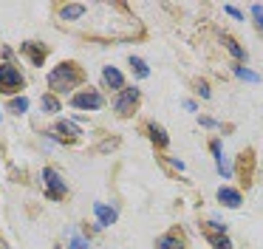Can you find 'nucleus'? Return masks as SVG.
<instances>
[{
    "label": "nucleus",
    "mask_w": 263,
    "mask_h": 249,
    "mask_svg": "<svg viewBox=\"0 0 263 249\" xmlns=\"http://www.w3.org/2000/svg\"><path fill=\"white\" fill-rule=\"evenodd\" d=\"M235 74H238V77L240 79H246V82H260V77H257V74L255 71H249V68H235Z\"/></svg>",
    "instance_id": "6ab92c4d"
},
{
    "label": "nucleus",
    "mask_w": 263,
    "mask_h": 249,
    "mask_svg": "<svg viewBox=\"0 0 263 249\" xmlns=\"http://www.w3.org/2000/svg\"><path fill=\"white\" fill-rule=\"evenodd\" d=\"M223 45H227V51L235 57V60H243V48H240V45L235 43L232 37H223Z\"/></svg>",
    "instance_id": "dca6fc26"
},
{
    "label": "nucleus",
    "mask_w": 263,
    "mask_h": 249,
    "mask_svg": "<svg viewBox=\"0 0 263 249\" xmlns=\"http://www.w3.org/2000/svg\"><path fill=\"white\" fill-rule=\"evenodd\" d=\"M40 105H43V111L46 113H57L60 111V102H57V96H51V94H46L40 99Z\"/></svg>",
    "instance_id": "2eb2a0df"
},
{
    "label": "nucleus",
    "mask_w": 263,
    "mask_h": 249,
    "mask_svg": "<svg viewBox=\"0 0 263 249\" xmlns=\"http://www.w3.org/2000/svg\"><path fill=\"white\" fill-rule=\"evenodd\" d=\"M23 51L31 57V62H34V65H43V60H46V48H40V45H34V43H26Z\"/></svg>",
    "instance_id": "9b49d317"
},
{
    "label": "nucleus",
    "mask_w": 263,
    "mask_h": 249,
    "mask_svg": "<svg viewBox=\"0 0 263 249\" xmlns=\"http://www.w3.org/2000/svg\"><path fill=\"white\" fill-rule=\"evenodd\" d=\"M93 215H97L99 226H110L116 224V209L108 207V204H93Z\"/></svg>",
    "instance_id": "423d86ee"
},
{
    "label": "nucleus",
    "mask_w": 263,
    "mask_h": 249,
    "mask_svg": "<svg viewBox=\"0 0 263 249\" xmlns=\"http://www.w3.org/2000/svg\"><path fill=\"white\" fill-rule=\"evenodd\" d=\"M147 130H150V139L159 141L161 147H167V141H170V139H167V133H164V128H161V124H150Z\"/></svg>",
    "instance_id": "ddd939ff"
},
{
    "label": "nucleus",
    "mask_w": 263,
    "mask_h": 249,
    "mask_svg": "<svg viewBox=\"0 0 263 249\" xmlns=\"http://www.w3.org/2000/svg\"><path fill=\"white\" fill-rule=\"evenodd\" d=\"M9 108H12V111L20 116V113L29 111V99H26V96H17V99H12V105H9Z\"/></svg>",
    "instance_id": "a211bd4d"
},
{
    "label": "nucleus",
    "mask_w": 263,
    "mask_h": 249,
    "mask_svg": "<svg viewBox=\"0 0 263 249\" xmlns=\"http://www.w3.org/2000/svg\"><path fill=\"white\" fill-rule=\"evenodd\" d=\"M71 249H88V241H85V238H82V235H77V232H71Z\"/></svg>",
    "instance_id": "412c9836"
},
{
    "label": "nucleus",
    "mask_w": 263,
    "mask_h": 249,
    "mask_svg": "<svg viewBox=\"0 0 263 249\" xmlns=\"http://www.w3.org/2000/svg\"><path fill=\"white\" fill-rule=\"evenodd\" d=\"M54 130H57V133H63V136H68V139H74V136L80 133V128H77L74 122H57V128H54Z\"/></svg>",
    "instance_id": "4468645a"
},
{
    "label": "nucleus",
    "mask_w": 263,
    "mask_h": 249,
    "mask_svg": "<svg viewBox=\"0 0 263 249\" xmlns=\"http://www.w3.org/2000/svg\"><path fill=\"white\" fill-rule=\"evenodd\" d=\"M252 17H255V26L263 31V6H260V3L252 6Z\"/></svg>",
    "instance_id": "4be33fe9"
},
{
    "label": "nucleus",
    "mask_w": 263,
    "mask_h": 249,
    "mask_svg": "<svg viewBox=\"0 0 263 249\" xmlns=\"http://www.w3.org/2000/svg\"><path fill=\"white\" fill-rule=\"evenodd\" d=\"M71 105L80 108V111H99V108L105 105V99L97 94V91H82V94L71 96Z\"/></svg>",
    "instance_id": "7ed1b4c3"
},
{
    "label": "nucleus",
    "mask_w": 263,
    "mask_h": 249,
    "mask_svg": "<svg viewBox=\"0 0 263 249\" xmlns=\"http://www.w3.org/2000/svg\"><path fill=\"white\" fill-rule=\"evenodd\" d=\"M80 82H82V71L74 62H63V65H57L48 74V85H51L54 91H60V94H68V91L77 88Z\"/></svg>",
    "instance_id": "f257e3e1"
},
{
    "label": "nucleus",
    "mask_w": 263,
    "mask_h": 249,
    "mask_svg": "<svg viewBox=\"0 0 263 249\" xmlns=\"http://www.w3.org/2000/svg\"><path fill=\"white\" fill-rule=\"evenodd\" d=\"M218 201L229 209H238L240 207V192L232 190V187H221V190H218Z\"/></svg>",
    "instance_id": "0eeeda50"
},
{
    "label": "nucleus",
    "mask_w": 263,
    "mask_h": 249,
    "mask_svg": "<svg viewBox=\"0 0 263 249\" xmlns=\"http://www.w3.org/2000/svg\"><path fill=\"white\" fill-rule=\"evenodd\" d=\"M20 88H23V74L14 65L3 62V65H0V91H3V94H12V91H20Z\"/></svg>",
    "instance_id": "f03ea898"
},
{
    "label": "nucleus",
    "mask_w": 263,
    "mask_h": 249,
    "mask_svg": "<svg viewBox=\"0 0 263 249\" xmlns=\"http://www.w3.org/2000/svg\"><path fill=\"white\" fill-rule=\"evenodd\" d=\"M223 11H227V14H232L235 20H243V14H240V11L235 9V6H223Z\"/></svg>",
    "instance_id": "5701e85b"
},
{
    "label": "nucleus",
    "mask_w": 263,
    "mask_h": 249,
    "mask_svg": "<svg viewBox=\"0 0 263 249\" xmlns=\"http://www.w3.org/2000/svg\"><path fill=\"white\" fill-rule=\"evenodd\" d=\"M43 181H46V190H48V198H63L65 195V181L60 179V173L57 170H51V167H46L43 170Z\"/></svg>",
    "instance_id": "20e7f679"
},
{
    "label": "nucleus",
    "mask_w": 263,
    "mask_h": 249,
    "mask_svg": "<svg viewBox=\"0 0 263 249\" xmlns=\"http://www.w3.org/2000/svg\"><path fill=\"white\" fill-rule=\"evenodd\" d=\"M156 249H184V243L178 241L176 235H161L159 241H156Z\"/></svg>",
    "instance_id": "f8f14e48"
},
{
    "label": "nucleus",
    "mask_w": 263,
    "mask_h": 249,
    "mask_svg": "<svg viewBox=\"0 0 263 249\" xmlns=\"http://www.w3.org/2000/svg\"><path fill=\"white\" fill-rule=\"evenodd\" d=\"M139 102V88H125L119 96H116V102H114V108L119 113H130V108Z\"/></svg>",
    "instance_id": "39448f33"
},
{
    "label": "nucleus",
    "mask_w": 263,
    "mask_h": 249,
    "mask_svg": "<svg viewBox=\"0 0 263 249\" xmlns=\"http://www.w3.org/2000/svg\"><path fill=\"white\" fill-rule=\"evenodd\" d=\"M130 65H133V71H136V77H142V79L150 74V68L144 65V60H139V57H130Z\"/></svg>",
    "instance_id": "f3484780"
},
{
    "label": "nucleus",
    "mask_w": 263,
    "mask_h": 249,
    "mask_svg": "<svg viewBox=\"0 0 263 249\" xmlns=\"http://www.w3.org/2000/svg\"><path fill=\"white\" fill-rule=\"evenodd\" d=\"M82 14H85V6H82V3H71V6H65V9L60 11L63 20H80Z\"/></svg>",
    "instance_id": "9d476101"
},
{
    "label": "nucleus",
    "mask_w": 263,
    "mask_h": 249,
    "mask_svg": "<svg viewBox=\"0 0 263 249\" xmlns=\"http://www.w3.org/2000/svg\"><path fill=\"white\" fill-rule=\"evenodd\" d=\"M212 156H215V162H218V173L223 175V179H229V175H232V167H229L227 164V158L221 156V141H212Z\"/></svg>",
    "instance_id": "6e6552de"
},
{
    "label": "nucleus",
    "mask_w": 263,
    "mask_h": 249,
    "mask_svg": "<svg viewBox=\"0 0 263 249\" xmlns=\"http://www.w3.org/2000/svg\"><path fill=\"white\" fill-rule=\"evenodd\" d=\"M0 249H9V246H6V243H0Z\"/></svg>",
    "instance_id": "b1692460"
},
{
    "label": "nucleus",
    "mask_w": 263,
    "mask_h": 249,
    "mask_svg": "<svg viewBox=\"0 0 263 249\" xmlns=\"http://www.w3.org/2000/svg\"><path fill=\"white\" fill-rule=\"evenodd\" d=\"M102 77H105V82L110 85V88H122L125 85V77H122L119 71H116L114 65H105V71H102Z\"/></svg>",
    "instance_id": "1a4fd4ad"
},
{
    "label": "nucleus",
    "mask_w": 263,
    "mask_h": 249,
    "mask_svg": "<svg viewBox=\"0 0 263 249\" xmlns=\"http://www.w3.org/2000/svg\"><path fill=\"white\" fill-rule=\"evenodd\" d=\"M210 241H212V246H215V249H232V243H229V238L227 235H210Z\"/></svg>",
    "instance_id": "aec40b11"
}]
</instances>
